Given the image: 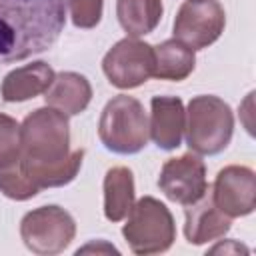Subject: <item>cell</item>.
I'll use <instances>...</instances> for the list:
<instances>
[{
    "mask_svg": "<svg viewBox=\"0 0 256 256\" xmlns=\"http://www.w3.org/2000/svg\"><path fill=\"white\" fill-rule=\"evenodd\" d=\"M126 218L122 234L134 254L166 252L176 240V226L170 210L152 196L134 202Z\"/></svg>",
    "mask_w": 256,
    "mask_h": 256,
    "instance_id": "cell-5",
    "label": "cell"
},
{
    "mask_svg": "<svg viewBox=\"0 0 256 256\" xmlns=\"http://www.w3.org/2000/svg\"><path fill=\"white\" fill-rule=\"evenodd\" d=\"M66 24V0H0V64L46 52Z\"/></svg>",
    "mask_w": 256,
    "mask_h": 256,
    "instance_id": "cell-2",
    "label": "cell"
},
{
    "mask_svg": "<svg viewBox=\"0 0 256 256\" xmlns=\"http://www.w3.org/2000/svg\"><path fill=\"white\" fill-rule=\"evenodd\" d=\"M76 222L60 206H40L28 212L20 222V236L24 246L40 256H52L68 248L74 240Z\"/></svg>",
    "mask_w": 256,
    "mask_h": 256,
    "instance_id": "cell-6",
    "label": "cell"
},
{
    "mask_svg": "<svg viewBox=\"0 0 256 256\" xmlns=\"http://www.w3.org/2000/svg\"><path fill=\"white\" fill-rule=\"evenodd\" d=\"M186 144L202 156L220 154L232 138L234 114L230 106L212 94L194 96L186 110Z\"/></svg>",
    "mask_w": 256,
    "mask_h": 256,
    "instance_id": "cell-3",
    "label": "cell"
},
{
    "mask_svg": "<svg viewBox=\"0 0 256 256\" xmlns=\"http://www.w3.org/2000/svg\"><path fill=\"white\" fill-rule=\"evenodd\" d=\"M84 150L70 152L68 116L52 106L36 108L20 126V166L32 186L58 188L72 182Z\"/></svg>",
    "mask_w": 256,
    "mask_h": 256,
    "instance_id": "cell-1",
    "label": "cell"
},
{
    "mask_svg": "<svg viewBox=\"0 0 256 256\" xmlns=\"http://www.w3.org/2000/svg\"><path fill=\"white\" fill-rule=\"evenodd\" d=\"M0 192L12 200L34 198L40 190L30 184L20 166V150L0 162Z\"/></svg>",
    "mask_w": 256,
    "mask_h": 256,
    "instance_id": "cell-18",
    "label": "cell"
},
{
    "mask_svg": "<svg viewBox=\"0 0 256 256\" xmlns=\"http://www.w3.org/2000/svg\"><path fill=\"white\" fill-rule=\"evenodd\" d=\"M52 80H54V70L46 62L38 60L8 72L2 80L0 92L6 102H24L44 94L52 84Z\"/></svg>",
    "mask_w": 256,
    "mask_h": 256,
    "instance_id": "cell-14",
    "label": "cell"
},
{
    "mask_svg": "<svg viewBox=\"0 0 256 256\" xmlns=\"http://www.w3.org/2000/svg\"><path fill=\"white\" fill-rule=\"evenodd\" d=\"M226 14L218 0H188L174 18V38L192 50L214 44L224 32Z\"/></svg>",
    "mask_w": 256,
    "mask_h": 256,
    "instance_id": "cell-8",
    "label": "cell"
},
{
    "mask_svg": "<svg viewBox=\"0 0 256 256\" xmlns=\"http://www.w3.org/2000/svg\"><path fill=\"white\" fill-rule=\"evenodd\" d=\"M196 64L194 50L180 40H164L154 48V76L160 80H184Z\"/></svg>",
    "mask_w": 256,
    "mask_h": 256,
    "instance_id": "cell-16",
    "label": "cell"
},
{
    "mask_svg": "<svg viewBox=\"0 0 256 256\" xmlns=\"http://www.w3.org/2000/svg\"><path fill=\"white\" fill-rule=\"evenodd\" d=\"M162 0H118L116 16L130 38L150 34L162 18Z\"/></svg>",
    "mask_w": 256,
    "mask_h": 256,
    "instance_id": "cell-17",
    "label": "cell"
},
{
    "mask_svg": "<svg viewBox=\"0 0 256 256\" xmlns=\"http://www.w3.org/2000/svg\"><path fill=\"white\" fill-rule=\"evenodd\" d=\"M20 150V124L0 112V162Z\"/></svg>",
    "mask_w": 256,
    "mask_h": 256,
    "instance_id": "cell-20",
    "label": "cell"
},
{
    "mask_svg": "<svg viewBox=\"0 0 256 256\" xmlns=\"http://www.w3.org/2000/svg\"><path fill=\"white\" fill-rule=\"evenodd\" d=\"M184 214H186L184 236L190 244L198 246L212 242L216 238H222L230 230V218L218 210V206L212 200L210 188L200 200L186 206Z\"/></svg>",
    "mask_w": 256,
    "mask_h": 256,
    "instance_id": "cell-12",
    "label": "cell"
},
{
    "mask_svg": "<svg viewBox=\"0 0 256 256\" xmlns=\"http://www.w3.org/2000/svg\"><path fill=\"white\" fill-rule=\"evenodd\" d=\"M76 28H94L102 18L104 0H66Z\"/></svg>",
    "mask_w": 256,
    "mask_h": 256,
    "instance_id": "cell-19",
    "label": "cell"
},
{
    "mask_svg": "<svg viewBox=\"0 0 256 256\" xmlns=\"http://www.w3.org/2000/svg\"><path fill=\"white\" fill-rule=\"evenodd\" d=\"M44 100L48 106L64 112L66 116H76L90 104L92 86L78 72H60L54 74L52 84L44 92Z\"/></svg>",
    "mask_w": 256,
    "mask_h": 256,
    "instance_id": "cell-13",
    "label": "cell"
},
{
    "mask_svg": "<svg viewBox=\"0 0 256 256\" xmlns=\"http://www.w3.org/2000/svg\"><path fill=\"white\" fill-rule=\"evenodd\" d=\"M212 200L228 218H240L256 206V176L246 166H226L218 172L212 188Z\"/></svg>",
    "mask_w": 256,
    "mask_h": 256,
    "instance_id": "cell-10",
    "label": "cell"
},
{
    "mask_svg": "<svg viewBox=\"0 0 256 256\" xmlns=\"http://www.w3.org/2000/svg\"><path fill=\"white\" fill-rule=\"evenodd\" d=\"M186 110L176 96H154L150 102L148 132L154 144L162 150H174L182 144Z\"/></svg>",
    "mask_w": 256,
    "mask_h": 256,
    "instance_id": "cell-11",
    "label": "cell"
},
{
    "mask_svg": "<svg viewBox=\"0 0 256 256\" xmlns=\"http://www.w3.org/2000/svg\"><path fill=\"white\" fill-rule=\"evenodd\" d=\"M98 136L110 152H140L150 138L148 116L144 112V106L134 96H114L102 110L98 122Z\"/></svg>",
    "mask_w": 256,
    "mask_h": 256,
    "instance_id": "cell-4",
    "label": "cell"
},
{
    "mask_svg": "<svg viewBox=\"0 0 256 256\" xmlns=\"http://www.w3.org/2000/svg\"><path fill=\"white\" fill-rule=\"evenodd\" d=\"M134 206V176L126 166H114L104 176V216L110 222L124 220Z\"/></svg>",
    "mask_w": 256,
    "mask_h": 256,
    "instance_id": "cell-15",
    "label": "cell"
},
{
    "mask_svg": "<svg viewBox=\"0 0 256 256\" xmlns=\"http://www.w3.org/2000/svg\"><path fill=\"white\" fill-rule=\"evenodd\" d=\"M228 242H230V240H228ZM230 250H234V252H248V248H244V246H240V244H236V242L218 244V246H214L210 252H230Z\"/></svg>",
    "mask_w": 256,
    "mask_h": 256,
    "instance_id": "cell-21",
    "label": "cell"
},
{
    "mask_svg": "<svg viewBox=\"0 0 256 256\" xmlns=\"http://www.w3.org/2000/svg\"><path fill=\"white\" fill-rule=\"evenodd\" d=\"M158 186L168 200L190 206L200 200L208 190L206 166L196 154L170 158L160 170Z\"/></svg>",
    "mask_w": 256,
    "mask_h": 256,
    "instance_id": "cell-9",
    "label": "cell"
},
{
    "mask_svg": "<svg viewBox=\"0 0 256 256\" xmlns=\"http://www.w3.org/2000/svg\"><path fill=\"white\" fill-rule=\"evenodd\" d=\"M102 70L112 86L120 90L136 88L154 76V46L136 38H124L106 52Z\"/></svg>",
    "mask_w": 256,
    "mask_h": 256,
    "instance_id": "cell-7",
    "label": "cell"
}]
</instances>
